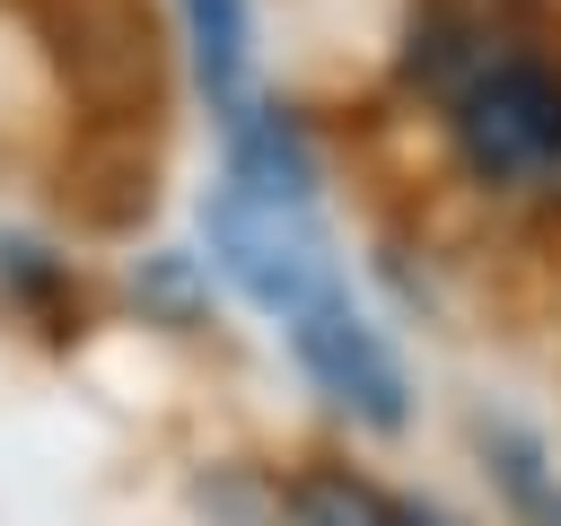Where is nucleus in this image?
I'll list each match as a JSON object with an SVG mask.
<instances>
[{"label":"nucleus","instance_id":"obj_1","mask_svg":"<svg viewBox=\"0 0 561 526\" xmlns=\"http://www.w3.org/2000/svg\"><path fill=\"white\" fill-rule=\"evenodd\" d=\"M456 149L482 184H543L561 167V70L526 53H491L456 96Z\"/></svg>","mask_w":561,"mask_h":526},{"label":"nucleus","instance_id":"obj_2","mask_svg":"<svg viewBox=\"0 0 561 526\" xmlns=\"http://www.w3.org/2000/svg\"><path fill=\"white\" fill-rule=\"evenodd\" d=\"M210 245H219L228 281H237L254 307H272V316H298L307 298H324V289H333V272H324L316 237H307V228H298V210H280V202L228 193V202L210 210Z\"/></svg>","mask_w":561,"mask_h":526},{"label":"nucleus","instance_id":"obj_3","mask_svg":"<svg viewBox=\"0 0 561 526\" xmlns=\"http://www.w3.org/2000/svg\"><path fill=\"white\" fill-rule=\"evenodd\" d=\"M289 342H298V359L324 377V395H342V403L368 412L377 430L403 421V368H394V351L377 342V324H368L342 289L307 298V307L289 316Z\"/></svg>","mask_w":561,"mask_h":526},{"label":"nucleus","instance_id":"obj_4","mask_svg":"<svg viewBox=\"0 0 561 526\" xmlns=\"http://www.w3.org/2000/svg\"><path fill=\"white\" fill-rule=\"evenodd\" d=\"M184 26H193V70L219 105V123H245L254 96H245V0H184Z\"/></svg>","mask_w":561,"mask_h":526},{"label":"nucleus","instance_id":"obj_5","mask_svg":"<svg viewBox=\"0 0 561 526\" xmlns=\"http://www.w3.org/2000/svg\"><path fill=\"white\" fill-rule=\"evenodd\" d=\"M289 517L298 526H394V500H377L351 473H307V482H289Z\"/></svg>","mask_w":561,"mask_h":526},{"label":"nucleus","instance_id":"obj_6","mask_svg":"<svg viewBox=\"0 0 561 526\" xmlns=\"http://www.w3.org/2000/svg\"><path fill=\"white\" fill-rule=\"evenodd\" d=\"M508 482H517V500H526V508H543V517L561 526V491H552V482L535 473V456H517V465H508Z\"/></svg>","mask_w":561,"mask_h":526},{"label":"nucleus","instance_id":"obj_7","mask_svg":"<svg viewBox=\"0 0 561 526\" xmlns=\"http://www.w3.org/2000/svg\"><path fill=\"white\" fill-rule=\"evenodd\" d=\"M394 526H447L438 508H394Z\"/></svg>","mask_w":561,"mask_h":526}]
</instances>
